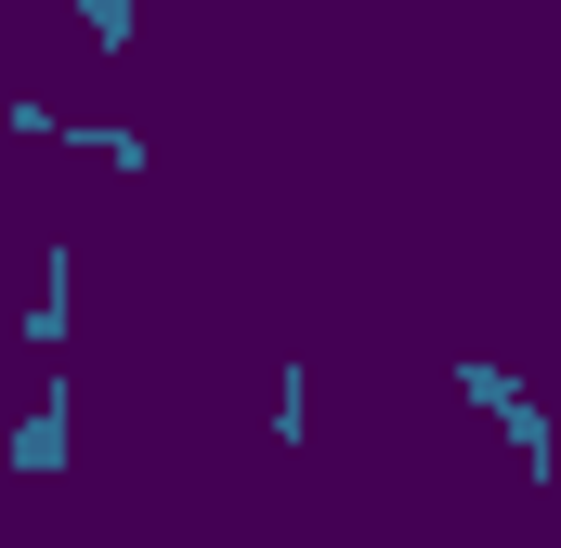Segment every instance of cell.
Here are the masks:
<instances>
[{
  "instance_id": "cell-1",
  "label": "cell",
  "mask_w": 561,
  "mask_h": 548,
  "mask_svg": "<svg viewBox=\"0 0 561 548\" xmlns=\"http://www.w3.org/2000/svg\"><path fill=\"white\" fill-rule=\"evenodd\" d=\"M0 457H13V483H66L79 470V379H39V406L13 418Z\"/></svg>"
},
{
  "instance_id": "cell-7",
  "label": "cell",
  "mask_w": 561,
  "mask_h": 548,
  "mask_svg": "<svg viewBox=\"0 0 561 548\" xmlns=\"http://www.w3.org/2000/svg\"><path fill=\"white\" fill-rule=\"evenodd\" d=\"M79 26H92V53H131V39H144L131 0H79Z\"/></svg>"
},
{
  "instance_id": "cell-3",
  "label": "cell",
  "mask_w": 561,
  "mask_h": 548,
  "mask_svg": "<svg viewBox=\"0 0 561 548\" xmlns=\"http://www.w3.org/2000/svg\"><path fill=\"white\" fill-rule=\"evenodd\" d=\"M262 431H275V457L313 444V366H275V392H262Z\"/></svg>"
},
{
  "instance_id": "cell-8",
  "label": "cell",
  "mask_w": 561,
  "mask_h": 548,
  "mask_svg": "<svg viewBox=\"0 0 561 548\" xmlns=\"http://www.w3.org/2000/svg\"><path fill=\"white\" fill-rule=\"evenodd\" d=\"M300 13H327V0H300Z\"/></svg>"
},
{
  "instance_id": "cell-2",
  "label": "cell",
  "mask_w": 561,
  "mask_h": 548,
  "mask_svg": "<svg viewBox=\"0 0 561 548\" xmlns=\"http://www.w3.org/2000/svg\"><path fill=\"white\" fill-rule=\"evenodd\" d=\"M66 313H79V249H66V236H53V249H39V300H26V313H13V340H26V353H39V366H53V353H66Z\"/></svg>"
},
{
  "instance_id": "cell-5",
  "label": "cell",
  "mask_w": 561,
  "mask_h": 548,
  "mask_svg": "<svg viewBox=\"0 0 561 548\" xmlns=\"http://www.w3.org/2000/svg\"><path fill=\"white\" fill-rule=\"evenodd\" d=\"M496 431H510V457H523V483H561V431H549V406H510Z\"/></svg>"
},
{
  "instance_id": "cell-4",
  "label": "cell",
  "mask_w": 561,
  "mask_h": 548,
  "mask_svg": "<svg viewBox=\"0 0 561 548\" xmlns=\"http://www.w3.org/2000/svg\"><path fill=\"white\" fill-rule=\"evenodd\" d=\"M457 406H470V418H510V406H536V392H523V366H496V353H457Z\"/></svg>"
},
{
  "instance_id": "cell-6",
  "label": "cell",
  "mask_w": 561,
  "mask_h": 548,
  "mask_svg": "<svg viewBox=\"0 0 561 548\" xmlns=\"http://www.w3.org/2000/svg\"><path fill=\"white\" fill-rule=\"evenodd\" d=\"M53 144H79V157H105V170H144V132H118V118H66V105H53Z\"/></svg>"
}]
</instances>
